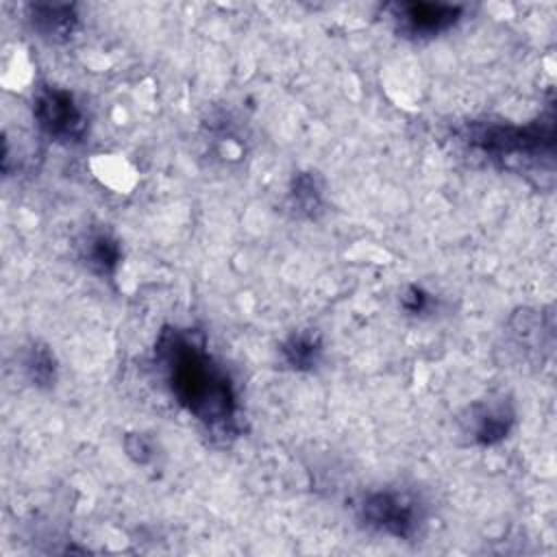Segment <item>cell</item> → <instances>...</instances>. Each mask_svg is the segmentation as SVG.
Here are the masks:
<instances>
[{
	"instance_id": "obj_1",
	"label": "cell",
	"mask_w": 557,
	"mask_h": 557,
	"mask_svg": "<svg viewBox=\"0 0 557 557\" xmlns=\"http://www.w3.org/2000/svg\"><path fill=\"white\" fill-rule=\"evenodd\" d=\"M154 363L172 398L200 422L211 437L239 435V396L235 381L209 350L200 331L170 326L154 344Z\"/></svg>"
},
{
	"instance_id": "obj_2",
	"label": "cell",
	"mask_w": 557,
	"mask_h": 557,
	"mask_svg": "<svg viewBox=\"0 0 557 557\" xmlns=\"http://www.w3.org/2000/svg\"><path fill=\"white\" fill-rule=\"evenodd\" d=\"M355 516L368 531L394 540H413L426 520V507L411 490L379 487L357 500Z\"/></svg>"
},
{
	"instance_id": "obj_3",
	"label": "cell",
	"mask_w": 557,
	"mask_h": 557,
	"mask_svg": "<svg viewBox=\"0 0 557 557\" xmlns=\"http://www.w3.org/2000/svg\"><path fill=\"white\" fill-rule=\"evenodd\" d=\"M33 117L39 131L59 144H78L87 133V111L74 91L41 83L33 94Z\"/></svg>"
},
{
	"instance_id": "obj_4",
	"label": "cell",
	"mask_w": 557,
	"mask_h": 557,
	"mask_svg": "<svg viewBox=\"0 0 557 557\" xmlns=\"http://www.w3.org/2000/svg\"><path fill=\"white\" fill-rule=\"evenodd\" d=\"M398 35L409 39H433L463 20V4L448 2H392L385 7Z\"/></svg>"
},
{
	"instance_id": "obj_5",
	"label": "cell",
	"mask_w": 557,
	"mask_h": 557,
	"mask_svg": "<svg viewBox=\"0 0 557 557\" xmlns=\"http://www.w3.org/2000/svg\"><path fill=\"white\" fill-rule=\"evenodd\" d=\"M516 418L518 416L513 403L507 396L498 394L470 403L459 418V426L461 435H466L472 446L492 448L503 444L511 435Z\"/></svg>"
},
{
	"instance_id": "obj_6",
	"label": "cell",
	"mask_w": 557,
	"mask_h": 557,
	"mask_svg": "<svg viewBox=\"0 0 557 557\" xmlns=\"http://www.w3.org/2000/svg\"><path fill=\"white\" fill-rule=\"evenodd\" d=\"M26 22L39 39L48 44H65L78 30L76 4L67 2H30L26 4Z\"/></svg>"
},
{
	"instance_id": "obj_7",
	"label": "cell",
	"mask_w": 557,
	"mask_h": 557,
	"mask_svg": "<svg viewBox=\"0 0 557 557\" xmlns=\"http://www.w3.org/2000/svg\"><path fill=\"white\" fill-rule=\"evenodd\" d=\"M324 337L315 329H294L278 342L281 363L296 374H311L324 361Z\"/></svg>"
},
{
	"instance_id": "obj_8",
	"label": "cell",
	"mask_w": 557,
	"mask_h": 557,
	"mask_svg": "<svg viewBox=\"0 0 557 557\" xmlns=\"http://www.w3.org/2000/svg\"><path fill=\"white\" fill-rule=\"evenodd\" d=\"M287 209L298 220H318L326 211V185L313 170H300L292 176L285 196Z\"/></svg>"
},
{
	"instance_id": "obj_9",
	"label": "cell",
	"mask_w": 557,
	"mask_h": 557,
	"mask_svg": "<svg viewBox=\"0 0 557 557\" xmlns=\"http://www.w3.org/2000/svg\"><path fill=\"white\" fill-rule=\"evenodd\" d=\"M81 261L98 278H115L122 263V244L107 231H89L81 244Z\"/></svg>"
},
{
	"instance_id": "obj_10",
	"label": "cell",
	"mask_w": 557,
	"mask_h": 557,
	"mask_svg": "<svg viewBox=\"0 0 557 557\" xmlns=\"http://www.w3.org/2000/svg\"><path fill=\"white\" fill-rule=\"evenodd\" d=\"M20 372L24 376V381L39 389V392H48L57 387L59 381V361L52 352V348L44 342H28L22 350H20V359H17Z\"/></svg>"
},
{
	"instance_id": "obj_11",
	"label": "cell",
	"mask_w": 557,
	"mask_h": 557,
	"mask_svg": "<svg viewBox=\"0 0 557 557\" xmlns=\"http://www.w3.org/2000/svg\"><path fill=\"white\" fill-rule=\"evenodd\" d=\"M398 307L407 318L431 320L442 311V298L420 283H409L398 294Z\"/></svg>"
},
{
	"instance_id": "obj_12",
	"label": "cell",
	"mask_w": 557,
	"mask_h": 557,
	"mask_svg": "<svg viewBox=\"0 0 557 557\" xmlns=\"http://www.w3.org/2000/svg\"><path fill=\"white\" fill-rule=\"evenodd\" d=\"M122 446H124L126 457L137 466H150L159 457V446H157L154 437L150 433H144V431L126 433Z\"/></svg>"
}]
</instances>
